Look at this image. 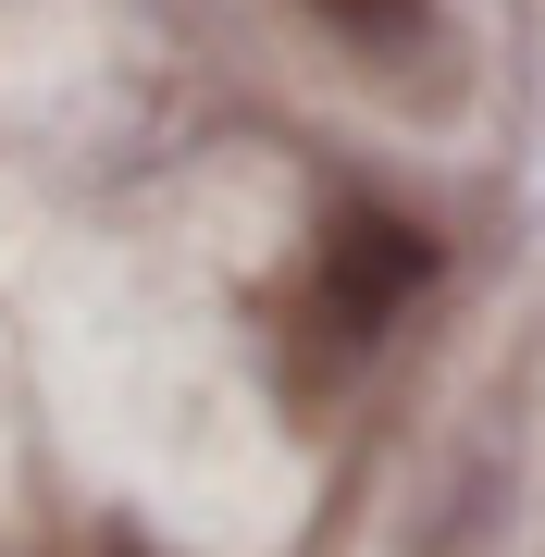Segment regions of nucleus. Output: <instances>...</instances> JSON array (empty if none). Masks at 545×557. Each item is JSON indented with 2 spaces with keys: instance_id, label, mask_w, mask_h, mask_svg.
I'll list each match as a JSON object with an SVG mask.
<instances>
[{
  "instance_id": "f257e3e1",
  "label": "nucleus",
  "mask_w": 545,
  "mask_h": 557,
  "mask_svg": "<svg viewBox=\"0 0 545 557\" xmlns=\"http://www.w3.org/2000/svg\"><path fill=\"white\" fill-rule=\"evenodd\" d=\"M434 285V236L422 223H397V211H372V199H347L323 223V335L335 347H360L397 322V298H422Z\"/></svg>"
},
{
  "instance_id": "f03ea898",
  "label": "nucleus",
  "mask_w": 545,
  "mask_h": 557,
  "mask_svg": "<svg viewBox=\"0 0 545 557\" xmlns=\"http://www.w3.org/2000/svg\"><path fill=\"white\" fill-rule=\"evenodd\" d=\"M310 13H323V25H360V38H397L409 0H310Z\"/></svg>"
}]
</instances>
